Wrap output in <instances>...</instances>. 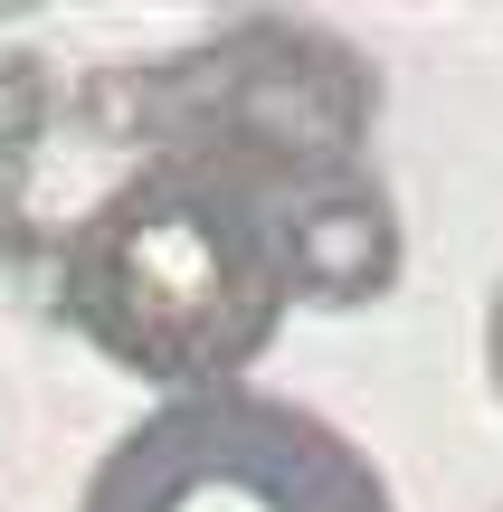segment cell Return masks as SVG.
<instances>
[{"mask_svg":"<svg viewBox=\"0 0 503 512\" xmlns=\"http://www.w3.org/2000/svg\"><path fill=\"white\" fill-rule=\"evenodd\" d=\"M304 190L219 143L133 162L57 247V313L162 399L238 389L295 313L285 219Z\"/></svg>","mask_w":503,"mask_h":512,"instance_id":"obj_1","label":"cell"},{"mask_svg":"<svg viewBox=\"0 0 503 512\" xmlns=\"http://www.w3.org/2000/svg\"><path fill=\"white\" fill-rule=\"evenodd\" d=\"M67 512H399V494L323 408L238 380L152 399L86 465Z\"/></svg>","mask_w":503,"mask_h":512,"instance_id":"obj_2","label":"cell"},{"mask_svg":"<svg viewBox=\"0 0 503 512\" xmlns=\"http://www.w3.org/2000/svg\"><path fill=\"white\" fill-rule=\"evenodd\" d=\"M285 256H295V304L314 313H361L399 285L409 266V238H399V209L380 181L342 171V181L304 190L295 219H285Z\"/></svg>","mask_w":503,"mask_h":512,"instance_id":"obj_3","label":"cell"},{"mask_svg":"<svg viewBox=\"0 0 503 512\" xmlns=\"http://www.w3.org/2000/svg\"><path fill=\"white\" fill-rule=\"evenodd\" d=\"M485 380H494V399H503V285H494V304H485Z\"/></svg>","mask_w":503,"mask_h":512,"instance_id":"obj_4","label":"cell"}]
</instances>
